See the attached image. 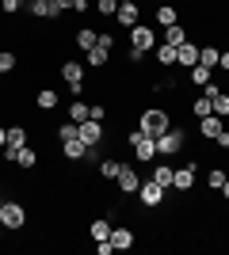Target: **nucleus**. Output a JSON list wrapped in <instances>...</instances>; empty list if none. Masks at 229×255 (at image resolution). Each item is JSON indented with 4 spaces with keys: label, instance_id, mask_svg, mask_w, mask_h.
I'll return each mask as SVG.
<instances>
[{
    "label": "nucleus",
    "instance_id": "nucleus-9",
    "mask_svg": "<svg viewBox=\"0 0 229 255\" xmlns=\"http://www.w3.org/2000/svg\"><path fill=\"white\" fill-rule=\"evenodd\" d=\"M199 46L203 42H191V38H187L184 46H176V69H195L199 65Z\"/></svg>",
    "mask_w": 229,
    "mask_h": 255
},
{
    "label": "nucleus",
    "instance_id": "nucleus-41",
    "mask_svg": "<svg viewBox=\"0 0 229 255\" xmlns=\"http://www.w3.org/2000/svg\"><path fill=\"white\" fill-rule=\"evenodd\" d=\"M4 141H8V126H0V149H4Z\"/></svg>",
    "mask_w": 229,
    "mask_h": 255
},
{
    "label": "nucleus",
    "instance_id": "nucleus-1",
    "mask_svg": "<svg viewBox=\"0 0 229 255\" xmlns=\"http://www.w3.org/2000/svg\"><path fill=\"white\" fill-rule=\"evenodd\" d=\"M168 126H172V115L164 107H145L142 115H138V129H142L145 137H161Z\"/></svg>",
    "mask_w": 229,
    "mask_h": 255
},
{
    "label": "nucleus",
    "instance_id": "nucleus-8",
    "mask_svg": "<svg viewBox=\"0 0 229 255\" xmlns=\"http://www.w3.org/2000/svg\"><path fill=\"white\" fill-rule=\"evenodd\" d=\"M115 187H119V194H138V187H142V175H138L130 164H122V171L115 175Z\"/></svg>",
    "mask_w": 229,
    "mask_h": 255
},
{
    "label": "nucleus",
    "instance_id": "nucleus-15",
    "mask_svg": "<svg viewBox=\"0 0 229 255\" xmlns=\"http://www.w3.org/2000/svg\"><path fill=\"white\" fill-rule=\"evenodd\" d=\"M226 129V118H218V115H207V118H199V137H207V141H214Z\"/></svg>",
    "mask_w": 229,
    "mask_h": 255
},
{
    "label": "nucleus",
    "instance_id": "nucleus-26",
    "mask_svg": "<svg viewBox=\"0 0 229 255\" xmlns=\"http://www.w3.org/2000/svg\"><path fill=\"white\" fill-rule=\"evenodd\" d=\"M119 171H122V160H119V156H103V160H99V179L111 183Z\"/></svg>",
    "mask_w": 229,
    "mask_h": 255
},
{
    "label": "nucleus",
    "instance_id": "nucleus-13",
    "mask_svg": "<svg viewBox=\"0 0 229 255\" xmlns=\"http://www.w3.org/2000/svg\"><path fill=\"white\" fill-rule=\"evenodd\" d=\"M195 171H199V168H191V164L176 168V183H172V191H180V194H191V191H195Z\"/></svg>",
    "mask_w": 229,
    "mask_h": 255
},
{
    "label": "nucleus",
    "instance_id": "nucleus-14",
    "mask_svg": "<svg viewBox=\"0 0 229 255\" xmlns=\"http://www.w3.org/2000/svg\"><path fill=\"white\" fill-rule=\"evenodd\" d=\"M15 168H19V171H34V168H38V149H34L31 141H27L23 149H15Z\"/></svg>",
    "mask_w": 229,
    "mask_h": 255
},
{
    "label": "nucleus",
    "instance_id": "nucleus-38",
    "mask_svg": "<svg viewBox=\"0 0 229 255\" xmlns=\"http://www.w3.org/2000/svg\"><path fill=\"white\" fill-rule=\"evenodd\" d=\"M214 145H218V149H222V152H229V129H222L218 137H214Z\"/></svg>",
    "mask_w": 229,
    "mask_h": 255
},
{
    "label": "nucleus",
    "instance_id": "nucleus-24",
    "mask_svg": "<svg viewBox=\"0 0 229 255\" xmlns=\"http://www.w3.org/2000/svg\"><path fill=\"white\" fill-rule=\"evenodd\" d=\"M218 57H222V50L210 42V38L199 46V65H207V69H218Z\"/></svg>",
    "mask_w": 229,
    "mask_h": 255
},
{
    "label": "nucleus",
    "instance_id": "nucleus-5",
    "mask_svg": "<svg viewBox=\"0 0 229 255\" xmlns=\"http://www.w3.org/2000/svg\"><path fill=\"white\" fill-rule=\"evenodd\" d=\"M126 38H130L134 50H142V53H149L153 46H157V31H153L149 23H134L130 31H126Z\"/></svg>",
    "mask_w": 229,
    "mask_h": 255
},
{
    "label": "nucleus",
    "instance_id": "nucleus-27",
    "mask_svg": "<svg viewBox=\"0 0 229 255\" xmlns=\"http://www.w3.org/2000/svg\"><path fill=\"white\" fill-rule=\"evenodd\" d=\"M34 107H38V111H57V92L54 88H42V92H38V96H34Z\"/></svg>",
    "mask_w": 229,
    "mask_h": 255
},
{
    "label": "nucleus",
    "instance_id": "nucleus-28",
    "mask_svg": "<svg viewBox=\"0 0 229 255\" xmlns=\"http://www.w3.org/2000/svg\"><path fill=\"white\" fill-rule=\"evenodd\" d=\"M187 73H191L187 80H191L195 88H207L210 80H214V69H207V65H195V69H187Z\"/></svg>",
    "mask_w": 229,
    "mask_h": 255
},
{
    "label": "nucleus",
    "instance_id": "nucleus-40",
    "mask_svg": "<svg viewBox=\"0 0 229 255\" xmlns=\"http://www.w3.org/2000/svg\"><path fill=\"white\" fill-rule=\"evenodd\" d=\"M218 69H226V73H229V50H222V57H218Z\"/></svg>",
    "mask_w": 229,
    "mask_h": 255
},
{
    "label": "nucleus",
    "instance_id": "nucleus-44",
    "mask_svg": "<svg viewBox=\"0 0 229 255\" xmlns=\"http://www.w3.org/2000/svg\"><path fill=\"white\" fill-rule=\"evenodd\" d=\"M0 38H4V27H0Z\"/></svg>",
    "mask_w": 229,
    "mask_h": 255
},
{
    "label": "nucleus",
    "instance_id": "nucleus-36",
    "mask_svg": "<svg viewBox=\"0 0 229 255\" xmlns=\"http://www.w3.org/2000/svg\"><path fill=\"white\" fill-rule=\"evenodd\" d=\"M142 61H145V53H142V50H134V46H126V65H134V69H138Z\"/></svg>",
    "mask_w": 229,
    "mask_h": 255
},
{
    "label": "nucleus",
    "instance_id": "nucleus-4",
    "mask_svg": "<svg viewBox=\"0 0 229 255\" xmlns=\"http://www.w3.org/2000/svg\"><path fill=\"white\" fill-rule=\"evenodd\" d=\"M126 145L134 149V160H138V164H153V160H157V137H145L142 129H130V133H126Z\"/></svg>",
    "mask_w": 229,
    "mask_h": 255
},
{
    "label": "nucleus",
    "instance_id": "nucleus-22",
    "mask_svg": "<svg viewBox=\"0 0 229 255\" xmlns=\"http://www.w3.org/2000/svg\"><path fill=\"white\" fill-rule=\"evenodd\" d=\"M207 99H210V111H214L218 118H229V88H218V92L207 96Z\"/></svg>",
    "mask_w": 229,
    "mask_h": 255
},
{
    "label": "nucleus",
    "instance_id": "nucleus-29",
    "mask_svg": "<svg viewBox=\"0 0 229 255\" xmlns=\"http://www.w3.org/2000/svg\"><path fill=\"white\" fill-rule=\"evenodd\" d=\"M157 65L161 69H176V46H168V42L157 46Z\"/></svg>",
    "mask_w": 229,
    "mask_h": 255
},
{
    "label": "nucleus",
    "instance_id": "nucleus-7",
    "mask_svg": "<svg viewBox=\"0 0 229 255\" xmlns=\"http://www.w3.org/2000/svg\"><path fill=\"white\" fill-rule=\"evenodd\" d=\"M115 23L122 31H130L134 23H142V4L138 0H119V11H115Z\"/></svg>",
    "mask_w": 229,
    "mask_h": 255
},
{
    "label": "nucleus",
    "instance_id": "nucleus-33",
    "mask_svg": "<svg viewBox=\"0 0 229 255\" xmlns=\"http://www.w3.org/2000/svg\"><path fill=\"white\" fill-rule=\"evenodd\" d=\"M76 129H80V122H73V118H69V122H61V126H57V141H73Z\"/></svg>",
    "mask_w": 229,
    "mask_h": 255
},
{
    "label": "nucleus",
    "instance_id": "nucleus-11",
    "mask_svg": "<svg viewBox=\"0 0 229 255\" xmlns=\"http://www.w3.org/2000/svg\"><path fill=\"white\" fill-rule=\"evenodd\" d=\"M57 73H61V80L69 84H84V61H73V57H65V61L57 65Z\"/></svg>",
    "mask_w": 229,
    "mask_h": 255
},
{
    "label": "nucleus",
    "instance_id": "nucleus-34",
    "mask_svg": "<svg viewBox=\"0 0 229 255\" xmlns=\"http://www.w3.org/2000/svg\"><path fill=\"white\" fill-rule=\"evenodd\" d=\"M69 118H73V122H84L88 118V103L84 99H73V103H69Z\"/></svg>",
    "mask_w": 229,
    "mask_h": 255
},
{
    "label": "nucleus",
    "instance_id": "nucleus-43",
    "mask_svg": "<svg viewBox=\"0 0 229 255\" xmlns=\"http://www.w3.org/2000/svg\"><path fill=\"white\" fill-rule=\"evenodd\" d=\"M153 4H168V0H153Z\"/></svg>",
    "mask_w": 229,
    "mask_h": 255
},
{
    "label": "nucleus",
    "instance_id": "nucleus-30",
    "mask_svg": "<svg viewBox=\"0 0 229 255\" xmlns=\"http://www.w3.org/2000/svg\"><path fill=\"white\" fill-rule=\"evenodd\" d=\"M226 179H229L226 168H210V171H207V191H222V187H226Z\"/></svg>",
    "mask_w": 229,
    "mask_h": 255
},
{
    "label": "nucleus",
    "instance_id": "nucleus-45",
    "mask_svg": "<svg viewBox=\"0 0 229 255\" xmlns=\"http://www.w3.org/2000/svg\"><path fill=\"white\" fill-rule=\"evenodd\" d=\"M0 80H4V73H0Z\"/></svg>",
    "mask_w": 229,
    "mask_h": 255
},
{
    "label": "nucleus",
    "instance_id": "nucleus-32",
    "mask_svg": "<svg viewBox=\"0 0 229 255\" xmlns=\"http://www.w3.org/2000/svg\"><path fill=\"white\" fill-rule=\"evenodd\" d=\"M191 115H195V118H207V115H214V111H210V99H207V96L191 99Z\"/></svg>",
    "mask_w": 229,
    "mask_h": 255
},
{
    "label": "nucleus",
    "instance_id": "nucleus-6",
    "mask_svg": "<svg viewBox=\"0 0 229 255\" xmlns=\"http://www.w3.org/2000/svg\"><path fill=\"white\" fill-rule=\"evenodd\" d=\"M164 187L161 183H153V179H145L142 187H138V202L145 206V210H164Z\"/></svg>",
    "mask_w": 229,
    "mask_h": 255
},
{
    "label": "nucleus",
    "instance_id": "nucleus-35",
    "mask_svg": "<svg viewBox=\"0 0 229 255\" xmlns=\"http://www.w3.org/2000/svg\"><path fill=\"white\" fill-rule=\"evenodd\" d=\"M96 11L103 19H115V11H119V0H96Z\"/></svg>",
    "mask_w": 229,
    "mask_h": 255
},
{
    "label": "nucleus",
    "instance_id": "nucleus-23",
    "mask_svg": "<svg viewBox=\"0 0 229 255\" xmlns=\"http://www.w3.org/2000/svg\"><path fill=\"white\" fill-rule=\"evenodd\" d=\"M107 61H111V50H103V46H92V50L84 53L88 69H107Z\"/></svg>",
    "mask_w": 229,
    "mask_h": 255
},
{
    "label": "nucleus",
    "instance_id": "nucleus-19",
    "mask_svg": "<svg viewBox=\"0 0 229 255\" xmlns=\"http://www.w3.org/2000/svg\"><path fill=\"white\" fill-rule=\"evenodd\" d=\"M149 179H153V183H161L164 191H172V183H176V164H164V160H161V164L153 168Z\"/></svg>",
    "mask_w": 229,
    "mask_h": 255
},
{
    "label": "nucleus",
    "instance_id": "nucleus-12",
    "mask_svg": "<svg viewBox=\"0 0 229 255\" xmlns=\"http://www.w3.org/2000/svg\"><path fill=\"white\" fill-rule=\"evenodd\" d=\"M73 42L80 46V50H92V46L99 42V27H88V23H80V27H73Z\"/></svg>",
    "mask_w": 229,
    "mask_h": 255
},
{
    "label": "nucleus",
    "instance_id": "nucleus-31",
    "mask_svg": "<svg viewBox=\"0 0 229 255\" xmlns=\"http://www.w3.org/2000/svg\"><path fill=\"white\" fill-rule=\"evenodd\" d=\"M19 69V53L15 50H0V73L8 76V73H15Z\"/></svg>",
    "mask_w": 229,
    "mask_h": 255
},
{
    "label": "nucleus",
    "instance_id": "nucleus-39",
    "mask_svg": "<svg viewBox=\"0 0 229 255\" xmlns=\"http://www.w3.org/2000/svg\"><path fill=\"white\" fill-rule=\"evenodd\" d=\"M0 8L8 11V15H19V0H0Z\"/></svg>",
    "mask_w": 229,
    "mask_h": 255
},
{
    "label": "nucleus",
    "instance_id": "nucleus-42",
    "mask_svg": "<svg viewBox=\"0 0 229 255\" xmlns=\"http://www.w3.org/2000/svg\"><path fill=\"white\" fill-rule=\"evenodd\" d=\"M218 194H222V198H226V202H229V179H226V187H222Z\"/></svg>",
    "mask_w": 229,
    "mask_h": 255
},
{
    "label": "nucleus",
    "instance_id": "nucleus-17",
    "mask_svg": "<svg viewBox=\"0 0 229 255\" xmlns=\"http://www.w3.org/2000/svg\"><path fill=\"white\" fill-rule=\"evenodd\" d=\"M153 19L161 23V27H172V23H180L184 15H180V8H176L172 0H168V4H157V11H153Z\"/></svg>",
    "mask_w": 229,
    "mask_h": 255
},
{
    "label": "nucleus",
    "instance_id": "nucleus-20",
    "mask_svg": "<svg viewBox=\"0 0 229 255\" xmlns=\"http://www.w3.org/2000/svg\"><path fill=\"white\" fill-rule=\"evenodd\" d=\"M27 141H31V129L19 122V126H8V141H4V149H23Z\"/></svg>",
    "mask_w": 229,
    "mask_h": 255
},
{
    "label": "nucleus",
    "instance_id": "nucleus-16",
    "mask_svg": "<svg viewBox=\"0 0 229 255\" xmlns=\"http://www.w3.org/2000/svg\"><path fill=\"white\" fill-rule=\"evenodd\" d=\"M111 244H115V252H130L134 248V229L130 225H115V229H111Z\"/></svg>",
    "mask_w": 229,
    "mask_h": 255
},
{
    "label": "nucleus",
    "instance_id": "nucleus-18",
    "mask_svg": "<svg viewBox=\"0 0 229 255\" xmlns=\"http://www.w3.org/2000/svg\"><path fill=\"white\" fill-rule=\"evenodd\" d=\"M111 229H115V225H111V217L103 213V217H96V221L88 225V240H96V244L99 240H111Z\"/></svg>",
    "mask_w": 229,
    "mask_h": 255
},
{
    "label": "nucleus",
    "instance_id": "nucleus-10",
    "mask_svg": "<svg viewBox=\"0 0 229 255\" xmlns=\"http://www.w3.org/2000/svg\"><path fill=\"white\" fill-rule=\"evenodd\" d=\"M27 15H31V19H50V23L61 19L57 8H54V0H27Z\"/></svg>",
    "mask_w": 229,
    "mask_h": 255
},
{
    "label": "nucleus",
    "instance_id": "nucleus-2",
    "mask_svg": "<svg viewBox=\"0 0 229 255\" xmlns=\"http://www.w3.org/2000/svg\"><path fill=\"white\" fill-rule=\"evenodd\" d=\"M23 225H27V206L19 198H4V206H0V229L23 233Z\"/></svg>",
    "mask_w": 229,
    "mask_h": 255
},
{
    "label": "nucleus",
    "instance_id": "nucleus-25",
    "mask_svg": "<svg viewBox=\"0 0 229 255\" xmlns=\"http://www.w3.org/2000/svg\"><path fill=\"white\" fill-rule=\"evenodd\" d=\"M84 152H88V145H84L80 137L61 141V156H65V160H73V164H76V160H84Z\"/></svg>",
    "mask_w": 229,
    "mask_h": 255
},
{
    "label": "nucleus",
    "instance_id": "nucleus-3",
    "mask_svg": "<svg viewBox=\"0 0 229 255\" xmlns=\"http://www.w3.org/2000/svg\"><path fill=\"white\" fill-rule=\"evenodd\" d=\"M184 145H187V129L172 122V126H168L161 137H157V160H161V156H176V152H184Z\"/></svg>",
    "mask_w": 229,
    "mask_h": 255
},
{
    "label": "nucleus",
    "instance_id": "nucleus-46",
    "mask_svg": "<svg viewBox=\"0 0 229 255\" xmlns=\"http://www.w3.org/2000/svg\"><path fill=\"white\" fill-rule=\"evenodd\" d=\"M0 206H4V198H0Z\"/></svg>",
    "mask_w": 229,
    "mask_h": 255
},
{
    "label": "nucleus",
    "instance_id": "nucleus-21",
    "mask_svg": "<svg viewBox=\"0 0 229 255\" xmlns=\"http://www.w3.org/2000/svg\"><path fill=\"white\" fill-rule=\"evenodd\" d=\"M187 38H191V31L184 27V19L172 23V27H164V42H168V46H184Z\"/></svg>",
    "mask_w": 229,
    "mask_h": 255
},
{
    "label": "nucleus",
    "instance_id": "nucleus-37",
    "mask_svg": "<svg viewBox=\"0 0 229 255\" xmlns=\"http://www.w3.org/2000/svg\"><path fill=\"white\" fill-rule=\"evenodd\" d=\"M54 8H57V15H65V11L76 8V0H54Z\"/></svg>",
    "mask_w": 229,
    "mask_h": 255
}]
</instances>
